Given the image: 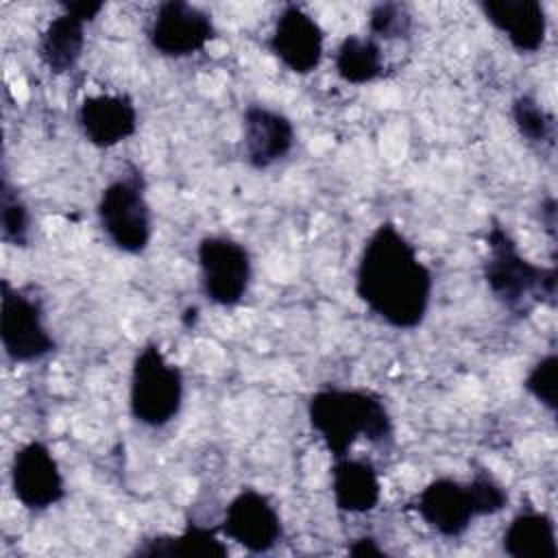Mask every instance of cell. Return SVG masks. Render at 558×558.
<instances>
[{"label": "cell", "instance_id": "obj_1", "mask_svg": "<svg viewBox=\"0 0 558 558\" xmlns=\"http://www.w3.org/2000/svg\"><path fill=\"white\" fill-rule=\"evenodd\" d=\"M432 272L418 259L410 240L392 225L381 222L364 242L355 268V294L386 325L414 329L423 323Z\"/></svg>", "mask_w": 558, "mask_h": 558}, {"label": "cell", "instance_id": "obj_2", "mask_svg": "<svg viewBox=\"0 0 558 558\" xmlns=\"http://www.w3.org/2000/svg\"><path fill=\"white\" fill-rule=\"evenodd\" d=\"M307 418L333 460L349 456L357 438L379 447L392 442V418L384 401L368 390L336 386L316 390L307 401Z\"/></svg>", "mask_w": 558, "mask_h": 558}, {"label": "cell", "instance_id": "obj_3", "mask_svg": "<svg viewBox=\"0 0 558 558\" xmlns=\"http://www.w3.org/2000/svg\"><path fill=\"white\" fill-rule=\"evenodd\" d=\"M488 255L482 272L490 294L512 314L527 316L536 305L556 303L558 272L554 266H536L521 255L504 225L493 220L486 233Z\"/></svg>", "mask_w": 558, "mask_h": 558}, {"label": "cell", "instance_id": "obj_4", "mask_svg": "<svg viewBox=\"0 0 558 558\" xmlns=\"http://www.w3.org/2000/svg\"><path fill=\"white\" fill-rule=\"evenodd\" d=\"M183 405V375L170 364L159 344H144L131 366L129 408L146 427L168 425Z\"/></svg>", "mask_w": 558, "mask_h": 558}, {"label": "cell", "instance_id": "obj_5", "mask_svg": "<svg viewBox=\"0 0 558 558\" xmlns=\"http://www.w3.org/2000/svg\"><path fill=\"white\" fill-rule=\"evenodd\" d=\"M96 216L100 229L116 248L131 255L146 251L153 235V222L144 183L137 172L120 177L102 187Z\"/></svg>", "mask_w": 558, "mask_h": 558}, {"label": "cell", "instance_id": "obj_6", "mask_svg": "<svg viewBox=\"0 0 558 558\" xmlns=\"http://www.w3.org/2000/svg\"><path fill=\"white\" fill-rule=\"evenodd\" d=\"M201 288L222 307L242 301L251 283V255L244 244L225 235H205L196 248Z\"/></svg>", "mask_w": 558, "mask_h": 558}, {"label": "cell", "instance_id": "obj_7", "mask_svg": "<svg viewBox=\"0 0 558 558\" xmlns=\"http://www.w3.org/2000/svg\"><path fill=\"white\" fill-rule=\"evenodd\" d=\"M0 342L4 355L15 364H31L54 351V340L44 327L41 307L2 279Z\"/></svg>", "mask_w": 558, "mask_h": 558}, {"label": "cell", "instance_id": "obj_8", "mask_svg": "<svg viewBox=\"0 0 558 558\" xmlns=\"http://www.w3.org/2000/svg\"><path fill=\"white\" fill-rule=\"evenodd\" d=\"M216 37L209 13L183 0H168L157 7L148 28L150 46L163 57H190Z\"/></svg>", "mask_w": 558, "mask_h": 558}, {"label": "cell", "instance_id": "obj_9", "mask_svg": "<svg viewBox=\"0 0 558 558\" xmlns=\"http://www.w3.org/2000/svg\"><path fill=\"white\" fill-rule=\"evenodd\" d=\"M11 490L28 510H46L65 497L59 464L41 440H31L13 453Z\"/></svg>", "mask_w": 558, "mask_h": 558}, {"label": "cell", "instance_id": "obj_10", "mask_svg": "<svg viewBox=\"0 0 558 558\" xmlns=\"http://www.w3.org/2000/svg\"><path fill=\"white\" fill-rule=\"evenodd\" d=\"M220 530L227 538L235 541L251 554L270 551L283 536L279 512L266 495L253 488L240 490L229 501V506L225 508Z\"/></svg>", "mask_w": 558, "mask_h": 558}, {"label": "cell", "instance_id": "obj_11", "mask_svg": "<svg viewBox=\"0 0 558 558\" xmlns=\"http://www.w3.org/2000/svg\"><path fill=\"white\" fill-rule=\"evenodd\" d=\"M268 48L290 72L310 74L320 65L325 33L310 13L288 4L277 15Z\"/></svg>", "mask_w": 558, "mask_h": 558}, {"label": "cell", "instance_id": "obj_12", "mask_svg": "<svg viewBox=\"0 0 558 558\" xmlns=\"http://www.w3.org/2000/svg\"><path fill=\"white\" fill-rule=\"evenodd\" d=\"M412 508L418 512L427 527L445 538L462 536L473 519L480 517L469 482L460 484L451 477L432 480L416 495Z\"/></svg>", "mask_w": 558, "mask_h": 558}, {"label": "cell", "instance_id": "obj_13", "mask_svg": "<svg viewBox=\"0 0 558 558\" xmlns=\"http://www.w3.org/2000/svg\"><path fill=\"white\" fill-rule=\"evenodd\" d=\"M294 146V126L281 111L264 105H248L242 113V148L248 166L270 168Z\"/></svg>", "mask_w": 558, "mask_h": 558}, {"label": "cell", "instance_id": "obj_14", "mask_svg": "<svg viewBox=\"0 0 558 558\" xmlns=\"http://www.w3.org/2000/svg\"><path fill=\"white\" fill-rule=\"evenodd\" d=\"M76 122L96 148H111L137 131V109L124 94L87 96L78 105Z\"/></svg>", "mask_w": 558, "mask_h": 558}, {"label": "cell", "instance_id": "obj_15", "mask_svg": "<svg viewBox=\"0 0 558 558\" xmlns=\"http://www.w3.org/2000/svg\"><path fill=\"white\" fill-rule=\"evenodd\" d=\"M484 17L508 37L514 50L536 52L545 44L547 15L536 0H482Z\"/></svg>", "mask_w": 558, "mask_h": 558}, {"label": "cell", "instance_id": "obj_16", "mask_svg": "<svg viewBox=\"0 0 558 558\" xmlns=\"http://www.w3.org/2000/svg\"><path fill=\"white\" fill-rule=\"evenodd\" d=\"M331 493L338 510L364 514L377 508L381 484L375 466L362 458H336L331 466Z\"/></svg>", "mask_w": 558, "mask_h": 558}, {"label": "cell", "instance_id": "obj_17", "mask_svg": "<svg viewBox=\"0 0 558 558\" xmlns=\"http://www.w3.org/2000/svg\"><path fill=\"white\" fill-rule=\"evenodd\" d=\"M85 24L68 11L48 22L37 41V57L48 72L65 74L78 63L85 48Z\"/></svg>", "mask_w": 558, "mask_h": 558}, {"label": "cell", "instance_id": "obj_18", "mask_svg": "<svg viewBox=\"0 0 558 558\" xmlns=\"http://www.w3.org/2000/svg\"><path fill=\"white\" fill-rule=\"evenodd\" d=\"M501 549L512 558H558L551 517L538 510L519 512L504 532Z\"/></svg>", "mask_w": 558, "mask_h": 558}, {"label": "cell", "instance_id": "obj_19", "mask_svg": "<svg viewBox=\"0 0 558 558\" xmlns=\"http://www.w3.org/2000/svg\"><path fill=\"white\" fill-rule=\"evenodd\" d=\"M135 556H185V558H227V545L216 536L214 530L203 527L194 521L185 525L179 534H161L153 538H144L142 545L135 547Z\"/></svg>", "mask_w": 558, "mask_h": 558}, {"label": "cell", "instance_id": "obj_20", "mask_svg": "<svg viewBox=\"0 0 558 558\" xmlns=\"http://www.w3.org/2000/svg\"><path fill=\"white\" fill-rule=\"evenodd\" d=\"M384 70L381 48L373 37L349 35L336 50V74L351 85L375 81Z\"/></svg>", "mask_w": 558, "mask_h": 558}, {"label": "cell", "instance_id": "obj_21", "mask_svg": "<svg viewBox=\"0 0 558 558\" xmlns=\"http://www.w3.org/2000/svg\"><path fill=\"white\" fill-rule=\"evenodd\" d=\"M31 216L20 192L11 185L7 172L0 183V235L11 246H28Z\"/></svg>", "mask_w": 558, "mask_h": 558}, {"label": "cell", "instance_id": "obj_22", "mask_svg": "<svg viewBox=\"0 0 558 558\" xmlns=\"http://www.w3.org/2000/svg\"><path fill=\"white\" fill-rule=\"evenodd\" d=\"M512 122L521 137L532 144L554 142V118L530 94H521L512 100Z\"/></svg>", "mask_w": 558, "mask_h": 558}, {"label": "cell", "instance_id": "obj_23", "mask_svg": "<svg viewBox=\"0 0 558 558\" xmlns=\"http://www.w3.org/2000/svg\"><path fill=\"white\" fill-rule=\"evenodd\" d=\"M368 31L373 37L381 39L408 37L412 31V17L408 9L399 2H379L371 9Z\"/></svg>", "mask_w": 558, "mask_h": 558}, {"label": "cell", "instance_id": "obj_24", "mask_svg": "<svg viewBox=\"0 0 558 558\" xmlns=\"http://www.w3.org/2000/svg\"><path fill=\"white\" fill-rule=\"evenodd\" d=\"M556 371H558V357L556 353L543 355L527 373L523 386L525 390L549 412H556L558 401H556Z\"/></svg>", "mask_w": 558, "mask_h": 558}, {"label": "cell", "instance_id": "obj_25", "mask_svg": "<svg viewBox=\"0 0 558 558\" xmlns=\"http://www.w3.org/2000/svg\"><path fill=\"white\" fill-rule=\"evenodd\" d=\"M63 11L81 17L83 22H92L96 20V15L105 9V2H87V0H78V2H61Z\"/></svg>", "mask_w": 558, "mask_h": 558}, {"label": "cell", "instance_id": "obj_26", "mask_svg": "<svg viewBox=\"0 0 558 558\" xmlns=\"http://www.w3.org/2000/svg\"><path fill=\"white\" fill-rule=\"evenodd\" d=\"M347 551L351 556H386L384 547L373 538V536H360V538H353V543L347 547Z\"/></svg>", "mask_w": 558, "mask_h": 558}]
</instances>
